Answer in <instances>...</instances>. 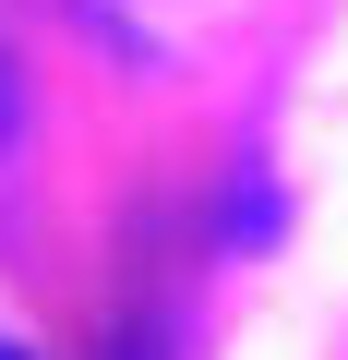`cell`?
Listing matches in <instances>:
<instances>
[{
  "mask_svg": "<svg viewBox=\"0 0 348 360\" xmlns=\"http://www.w3.org/2000/svg\"><path fill=\"white\" fill-rule=\"evenodd\" d=\"M120 360H168V336H156V324H132V336H120Z\"/></svg>",
  "mask_w": 348,
  "mask_h": 360,
  "instance_id": "6da1fadb",
  "label": "cell"
},
{
  "mask_svg": "<svg viewBox=\"0 0 348 360\" xmlns=\"http://www.w3.org/2000/svg\"><path fill=\"white\" fill-rule=\"evenodd\" d=\"M0 360H13V336H0Z\"/></svg>",
  "mask_w": 348,
  "mask_h": 360,
  "instance_id": "7a4b0ae2",
  "label": "cell"
}]
</instances>
